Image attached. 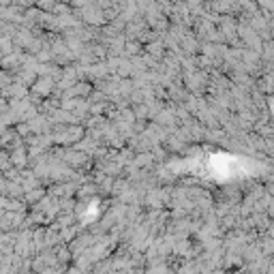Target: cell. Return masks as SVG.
<instances>
[]
</instances>
